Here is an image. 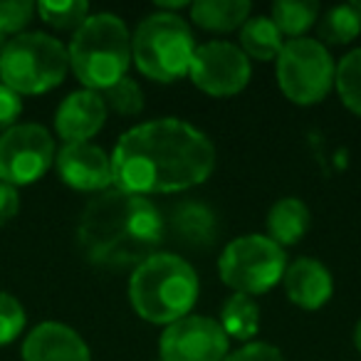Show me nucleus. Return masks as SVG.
Instances as JSON below:
<instances>
[{"instance_id":"f257e3e1","label":"nucleus","mask_w":361,"mask_h":361,"mask_svg":"<svg viewBox=\"0 0 361 361\" xmlns=\"http://www.w3.org/2000/svg\"><path fill=\"white\" fill-rule=\"evenodd\" d=\"M109 156L114 188L144 198L201 186L216 169L213 141L176 116L129 129Z\"/></svg>"},{"instance_id":"f03ea898","label":"nucleus","mask_w":361,"mask_h":361,"mask_svg":"<svg viewBox=\"0 0 361 361\" xmlns=\"http://www.w3.org/2000/svg\"><path fill=\"white\" fill-rule=\"evenodd\" d=\"M164 228V216L149 198L109 188L85 208L77 238L92 265L139 267L159 252Z\"/></svg>"},{"instance_id":"7ed1b4c3","label":"nucleus","mask_w":361,"mask_h":361,"mask_svg":"<svg viewBox=\"0 0 361 361\" xmlns=\"http://www.w3.org/2000/svg\"><path fill=\"white\" fill-rule=\"evenodd\" d=\"M198 275L173 252H156L129 277V302L144 322L169 326L191 314L198 300Z\"/></svg>"},{"instance_id":"20e7f679","label":"nucleus","mask_w":361,"mask_h":361,"mask_svg":"<svg viewBox=\"0 0 361 361\" xmlns=\"http://www.w3.org/2000/svg\"><path fill=\"white\" fill-rule=\"evenodd\" d=\"M70 67L90 92H106L131 65V32L114 13L90 16L70 42Z\"/></svg>"},{"instance_id":"39448f33","label":"nucleus","mask_w":361,"mask_h":361,"mask_svg":"<svg viewBox=\"0 0 361 361\" xmlns=\"http://www.w3.org/2000/svg\"><path fill=\"white\" fill-rule=\"evenodd\" d=\"M196 47V37L183 18L159 11L136 25L131 35V60L141 75L166 85L188 75Z\"/></svg>"},{"instance_id":"423d86ee","label":"nucleus","mask_w":361,"mask_h":361,"mask_svg":"<svg viewBox=\"0 0 361 361\" xmlns=\"http://www.w3.org/2000/svg\"><path fill=\"white\" fill-rule=\"evenodd\" d=\"M67 70V47L45 32H20L8 40L0 55V82L20 97L55 90Z\"/></svg>"},{"instance_id":"0eeeda50","label":"nucleus","mask_w":361,"mask_h":361,"mask_svg":"<svg viewBox=\"0 0 361 361\" xmlns=\"http://www.w3.org/2000/svg\"><path fill=\"white\" fill-rule=\"evenodd\" d=\"M287 270L285 247L262 233H247L226 245L218 257V272L226 287L238 295H265L280 285Z\"/></svg>"},{"instance_id":"6e6552de","label":"nucleus","mask_w":361,"mask_h":361,"mask_svg":"<svg viewBox=\"0 0 361 361\" xmlns=\"http://www.w3.org/2000/svg\"><path fill=\"white\" fill-rule=\"evenodd\" d=\"M280 92L297 106L319 104L334 87L336 65L329 50L314 37H297L285 42L275 60Z\"/></svg>"},{"instance_id":"1a4fd4ad","label":"nucleus","mask_w":361,"mask_h":361,"mask_svg":"<svg viewBox=\"0 0 361 361\" xmlns=\"http://www.w3.org/2000/svg\"><path fill=\"white\" fill-rule=\"evenodd\" d=\"M55 164V139L40 124H16L0 136V183L30 186Z\"/></svg>"},{"instance_id":"9d476101","label":"nucleus","mask_w":361,"mask_h":361,"mask_svg":"<svg viewBox=\"0 0 361 361\" xmlns=\"http://www.w3.org/2000/svg\"><path fill=\"white\" fill-rule=\"evenodd\" d=\"M250 60L238 45L213 40L196 47L188 77L201 92L211 97H233L250 82Z\"/></svg>"},{"instance_id":"9b49d317","label":"nucleus","mask_w":361,"mask_h":361,"mask_svg":"<svg viewBox=\"0 0 361 361\" xmlns=\"http://www.w3.org/2000/svg\"><path fill=\"white\" fill-rule=\"evenodd\" d=\"M228 349L231 339L221 322L201 314H188L164 326L159 339L161 361H223Z\"/></svg>"},{"instance_id":"f8f14e48","label":"nucleus","mask_w":361,"mask_h":361,"mask_svg":"<svg viewBox=\"0 0 361 361\" xmlns=\"http://www.w3.org/2000/svg\"><path fill=\"white\" fill-rule=\"evenodd\" d=\"M57 173L67 186L85 193H104L114 186L111 156L104 149L90 144H65L55 156Z\"/></svg>"},{"instance_id":"ddd939ff","label":"nucleus","mask_w":361,"mask_h":361,"mask_svg":"<svg viewBox=\"0 0 361 361\" xmlns=\"http://www.w3.org/2000/svg\"><path fill=\"white\" fill-rule=\"evenodd\" d=\"M106 121V104L99 92H72L57 106L55 129L65 144H85L102 131Z\"/></svg>"},{"instance_id":"4468645a","label":"nucleus","mask_w":361,"mask_h":361,"mask_svg":"<svg viewBox=\"0 0 361 361\" xmlns=\"http://www.w3.org/2000/svg\"><path fill=\"white\" fill-rule=\"evenodd\" d=\"M23 361H92V354L72 326L42 322L23 341Z\"/></svg>"},{"instance_id":"2eb2a0df","label":"nucleus","mask_w":361,"mask_h":361,"mask_svg":"<svg viewBox=\"0 0 361 361\" xmlns=\"http://www.w3.org/2000/svg\"><path fill=\"white\" fill-rule=\"evenodd\" d=\"M285 292L292 305L302 310H322L334 295V280L331 272L314 257H297L285 270Z\"/></svg>"},{"instance_id":"dca6fc26","label":"nucleus","mask_w":361,"mask_h":361,"mask_svg":"<svg viewBox=\"0 0 361 361\" xmlns=\"http://www.w3.org/2000/svg\"><path fill=\"white\" fill-rule=\"evenodd\" d=\"M171 231L188 247H211L218 238V218L203 203L186 201L171 213Z\"/></svg>"},{"instance_id":"f3484780","label":"nucleus","mask_w":361,"mask_h":361,"mask_svg":"<svg viewBox=\"0 0 361 361\" xmlns=\"http://www.w3.org/2000/svg\"><path fill=\"white\" fill-rule=\"evenodd\" d=\"M310 231V208L300 198H280L267 213V238L280 247L297 245Z\"/></svg>"},{"instance_id":"a211bd4d","label":"nucleus","mask_w":361,"mask_h":361,"mask_svg":"<svg viewBox=\"0 0 361 361\" xmlns=\"http://www.w3.org/2000/svg\"><path fill=\"white\" fill-rule=\"evenodd\" d=\"M247 0H198L191 6V20L208 32L240 30L250 18Z\"/></svg>"},{"instance_id":"6ab92c4d","label":"nucleus","mask_w":361,"mask_h":361,"mask_svg":"<svg viewBox=\"0 0 361 361\" xmlns=\"http://www.w3.org/2000/svg\"><path fill=\"white\" fill-rule=\"evenodd\" d=\"M282 47H285V40H282V32L277 30L272 18H247L245 25L240 27V50L245 52L247 60L272 62L280 57Z\"/></svg>"},{"instance_id":"aec40b11","label":"nucleus","mask_w":361,"mask_h":361,"mask_svg":"<svg viewBox=\"0 0 361 361\" xmlns=\"http://www.w3.org/2000/svg\"><path fill=\"white\" fill-rule=\"evenodd\" d=\"M221 326L228 339L250 341L260 331V305L255 297L233 292L221 310Z\"/></svg>"},{"instance_id":"412c9836","label":"nucleus","mask_w":361,"mask_h":361,"mask_svg":"<svg viewBox=\"0 0 361 361\" xmlns=\"http://www.w3.org/2000/svg\"><path fill=\"white\" fill-rule=\"evenodd\" d=\"M319 42L322 45H349L351 40H356L361 32V11L354 3L346 6H334L324 13V18H319Z\"/></svg>"},{"instance_id":"4be33fe9","label":"nucleus","mask_w":361,"mask_h":361,"mask_svg":"<svg viewBox=\"0 0 361 361\" xmlns=\"http://www.w3.org/2000/svg\"><path fill=\"white\" fill-rule=\"evenodd\" d=\"M272 23L282 37H305V32L319 20V3L314 0H280L272 6Z\"/></svg>"},{"instance_id":"5701e85b","label":"nucleus","mask_w":361,"mask_h":361,"mask_svg":"<svg viewBox=\"0 0 361 361\" xmlns=\"http://www.w3.org/2000/svg\"><path fill=\"white\" fill-rule=\"evenodd\" d=\"M334 87L339 92L341 104L361 116V47L346 52L336 65Z\"/></svg>"},{"instance_id":"b1692460","label":"nucleus","mask_w":361,"mask_h":361,"mask_svg":"<svg viewBox=\"0 0 361 361\" xmlns=\"http://www.w3.org/2000/svg\"><path fill=\"white\" fill-rule=\"evenodd\" d=\"M37 16L42 23L57 30H80L82 23L90 18V3L87 0H65V3H37Z\"/></svg>"},{"instance_id":"393cba45","label":"nucleus","mask_w":361,"mask_h":361,"mask_svg":"<svg viewBox=\"0 0 361 361\" xmlns=\"http://www.w3.org/2000/svg\"><path fill=\"white\" fill-rule=\"evenodd\" d=\"M102 99H104V104L111 106L116 114H124V116H136L144 109V92H141L139 82L131 80V77H124V80H119L114 87L102 92Z\"/></svg>"},{"instance_id":"a878e982","label":"nucleus","mask_w":361,"mask_h":361,"mask_svg":"<svg viewBox=\"0 0 361 361\" xmlns=\"http://www.w3.org/2000/svg\"><path fill=\"white\" fill-rule=\"evenodd\" d=\"M25 329V310L8 292H0V346L16 341L20 331Z\"/></svg>"},{"instance_id":"bb28decb","label":"nucleus","mask_w":361,"mask_h":361,"mask_svg":"<svg viewBox=\"0 0 361 361\" xmlns=\"http://www.w3.org/2000/svg\"><path fill=\"white\" fill-rule=\"evenodd\" d=\"M32 16L35 6L30 0H0V35H20Z\"/></svg>"},{"instance_id":"cd10ccee","label":"nucleus","mask_w":361,"mask_h":361,"mask_svg":"<svg viewBox=\"0 0 361 361\" xmlns=\"http://www.w3.org/2000/svg\"><path fill=\"white\" fill-rule=\"evenodd\" d=\"M223 361H285V356L277 346L265 344V341H247L245 346L228 354Z\"/></svg>"},{"instance_id":"c85d7f7f","label":"nucleus","mask_w":361,"mask_h":361,"mask_svg":"<svg viewBox=\"0 0 361 361\" xmlns=\"http://www.w3.org/2000/svg\"><path fill=\"white\" fill-rule=\"evenodd\" d=\"M23 114V99L20 94L0 82V131H8L16 126L18 116Z\"/></svg>"},{"instance_id":"c756f323","label":"nucleus","mask_w":361,"mask_h":361,"mask_svg":"<svg viewBox=\"0 0 361 361\" xmlns=\"http://www.w3.org/2000/svg\"><path fill=\"white\" fill-rule=\"evenodd\" d=\"M20 211V196H18V188L8 186V183H0V226L11 223L13 218Z\"/></svg>"},{"instance_id":"7c9ffc66","label":"nucleus","mask_w":361,"mask_h":361,"mask_svg":"<svg viewBox=\"0 0 361 361\" xmlns=\"http://www.w3.org/2000/svg\"><path fill=\"white\" fill-rule=\"evenodd\" d=\"M354 344H356V349H359V354H361V319L356 322V329H354Z\"/></svg>"},{"instance_id":"2f4dec72","label":"nucleus","mask_w":361,"mask_h":361,"mask_svg":"<svg viewBox=\"0 0 361 361\" xmlns=\"http://www.w3.org/2000/svg\"><path fill=\"white\" fill-rule=\"evenodd\" d=\"M6 45H8V37H6V35H0V55H3V50H6Z\"/></svg>"},{"instance_id":"473e14b6","label":"nucleus","mask_w":361,"mask_h":361,"mask_svg":"<svg viewBox=\"0 0 361 361\" xmlns=\"http://www.w3.org/2000/svg\"><path fill=\"white\" fill-rule=\"evenodd\" d=\"M159 361H161V359H159Z\"/></svg>"}]
</instances>
